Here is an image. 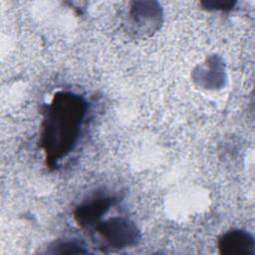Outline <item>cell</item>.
Wrapping results in <instances>:
<instances>
[{
  "instance_id": "obj_1",
  "label": "cell",
  "mask_w": 255,
  "mask_h": 255,
  "mask_svg": "<svg viewBox=\"0 0 255 255\" xmlns=\"http://www.w3.org/2000/svg\"><path fill=\"white\" fill-rule=\"evenodd\" d=\"M84 100L73 93H58L48 108L42 131V145L50 164L73 148L85 117Z\"/></svg>"
},
{
  "instance_id": "obj_5",
  "label": "cell",
  "mask_w": 255,
  "mask_h": 255,
  "mask_svg": "<svg viewBox=\"0 0 255 255\" xmlns=\"http://www.w3.org/2000/svg\"><path fill=\"white\" fill-rule=\"evenodd\" d=\"M202 4L205 5V7L207 8H213V9H230L234 2L231 1H220V0H215V1H207V2H203Z\"/></svg>"
},
{
  "instance_id": "obj_3",
  "label": "cell",
  "mask_w": 255,
  "mask_h": 255,
  "mask_svg": "<svg viewBox=\"0 0 255 255\" xmlns=\"http://www.w3.org/2000/svg\"><path fill=\"white\" fill-rule=\"evenodd\" d=\"M218 249L225 255H253L254 240L245 231L232 230L219 238Z\"/></svg>"
},
{
  "instance_id": "obj_4",
  "label": "cell",
  "mask_w": 255,
  "mask_h": 255,
  "mask_svg": "<svg viewBox=\"0 0 255 255\" xmlns=\"http://www.w3.org/2000/svg\"><path fill=\"white\" fill-rule=\"evenodd\" d=\"M113 203L111 197H96L83 203L75 211V218L81 225H90L95 223Z\"/></svg>"
},
{
  "instance_id": "obj_2",
  "label": "cell",
  "mask_w": 255,
  "mask_h": 255,
  "mask_svg": "<svg viewBox=\"0 0 255 255\" xmlns=\"http://www.w3.org/2000/svg\"><path fill=\"white\" fill-rule=\"evenodd\" d=\"M97 230L105 240L117 248L133 245L139 238L136 226L128 219L121 217L110 218L100 223Z\"/></svg>"
}]
</instances>
